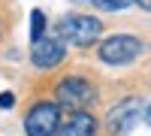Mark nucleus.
I'll list each match as a JSON object with an SVG mask.
<instances>
[{
  "label": "nucleus",
  "instance_id": "nucleus-1",
  "mask_svg": "<svg viewBox=\"0 0 151 136\" xmlns=\"http://www.w3.org/2000/svg\"><path fill=\"white\" fill-rule=\"evenodd\" d=\"M100 30L103 24L94 15H64L58 24V33H60V42H70V45H91L100 40Z\"/></svg>",
  "mask_w": 151,
  "mask_h": 136
},
{
  "label": "nucleus",
  "instance_id": "nucleus-2",
  "mask_svg": "<svg viewBox=\"0 0 151 136\" xmlns=\"http://www.w3.org/2000/svg\"><path fill=\"white\" fill-rule=\"evenodd\" d=\"M58 124H60L58 103H36L24 118V133L27 136H55Z\"/></svg>",
  "mask_w": 151,
  "mask_h": 136
},
{
  "label": "nucleus",
  "instance_id": "nucleus-3",
  "mask_svg": "<svg viewBox=\"0 0 151 136\" xmlns=\"http://www.w3.org/2000/svg\"><path fill=\"white\" fill-rule=\"evenodd\" d=\"M58 100H60V106H70V109H76V112H82L88 103L97 100V91H94L91 82L73 76V79H64L58 85Z\"/></svg>",
  "mask_w": 151,
  "mask_h": 136
},
{
  "label": "nucleus",
  "instance_id": "nucleus-4",
  "mask_svg": "<svg viewBox=\"0 0 151 136\" xmlns=\"http://www.w3.org/2000/svg\"><path fill=\"white\" fill-rule=\"evenodd\" d=\"M142 42L136 36H109L100 45V60L103 64H130L133 58H139Z\"/></svg>",
  "mask_w": 151,
  "mask_h": 136
},
{
  "label": "nucleus",
  "instance_id": "nucleus-5",
  "mask_svg": "<svg viewBox=\"0 0 151 136\" xmlns=\"http://www.w3.org/2000/svg\"><path fill=\"white\" fill-rule=\"evenodd\" d=\"M67 48L60 40H55V36H42V40L33 42V52H30V60L36 67H58L60 60H64Z\"/></svg>",
  "mask_w": 151,
  "mask_h": 136
},
{
  "label": "nucleus",
  "instance_id": "nucleus-6",
  "mask_svg": "<svg viewBox=\"0 0 151 136\" xmlns=\"http://www.w3.org/2000/svg\"><path fill=\"white\" fill-rule=\"evenodd\" d=\"M136 112H139V100H136V97L118 103L115 109H109V118H106L109 130L112 133H127L133 127V121H136Z\"/></svg>",
  "mask_w": 151,
  "mask_h": 136
},
{
  "label": "nucleus",
  "instance_id": "nucleus-7",
  "mask_svg": "<svg viewBox=\"0 0 151 136\" xmlns=\"http://www.w3.org/2000/svg\"><path fill=\"white\" fill-rule=\"evenodd\" d=\"M58 136H97V121L88 112H76L67 124L58 130Z\"/></svg>",
  "mask_w": 151,
  "mask_h": 136
},
{
  "label": "nucleus",
  "instance_id": "nucleus-8",
  "mask_svg": "<svg viewBox=\"0 0 151 136\" xmlns=\"http://www.w3.org/2000/svg\"><path fill=\"white\" fill-rule=\"evenodd\" d=\"M42 30H45V15L40 9H33L30 12V40L36 42V40H42Z\"/></svg>",
  "mask_w": 151,
  "mask_h": 136
},
{
  "label": "nucleus",
  "instance_id": "nucleus-9",
  "mask_svg": "<svg viewBox=\"0 0 151 136\" xmlns=\"http://www.w3.org/2000/svg\"><path fill=\"white\" fill-rule=\"evenodd\" d=\"M85 3H94V6L106 9V12H118V9H127L133 0H85Z\"/></svg>",
  "mask_w": 151,
  "mask_h": 136
},
{
  "label": "nucleus",
  "instance_id": "nucleus-10",
  "mask_svg": "<svg viewBox=\"0 0 151 136\" xmlns=\"http://www.w3.org/2000/svg\"><path fill=\"white\" fill-rule=\"evenodd\" d=\"M9 106H15V97H12L9 91H3L0 94V109H9Z\"/></svg>",
  "mask_w": 151,
  "mask_h": 136
},
{
  "label": "nucleus",
  "instance_id": "nucleus-11",
  "mask_svg": "<svg viewBox=\"0 0 151 136\" xmlns=\"http://www.w3.org/2000/svg\"><path fill=\"white\" fill-rule=\"evenodd\" d=\"M136 3H139L142 9H148V12H151V0H136Z\"/></svg>",
  "mask_w": 151,
  "mask_h": 136
},
{
  "label": "nucleus",
  "instance_id": "nucleus-12",
  "mask_svg": "<svg viewBox=\"0 0 151 136\" xmlns=\"http://www.w3.org/2000/svg\"><path fill=\"white\" fill-rule=\"evenodd\" d=\"M145 121H148V124H151V106H148V112H145Z\"/></svg>",
  "mask_w": 151,
  "mask_h": 136
}]
</instances>
